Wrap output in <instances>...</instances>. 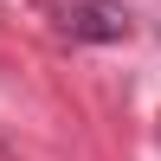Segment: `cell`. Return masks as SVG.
<instances>
[{
	"label": "cell",
	"instance_id": "6da1fadb",
	"mask_svg": "<svg viewBox=\"0 0 161 161\" xmlns=\"http://www.w3.org/2000/svg\"><path fill=\"white\" fill-rule=\"evenodd\" d=\"M45 19L77 45H116V39L136 32L123 0H45Z\"/></svg>",
	"mask_w": 161,
	"mask_h": 161
}]
</instances>
